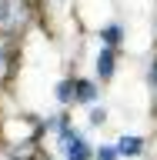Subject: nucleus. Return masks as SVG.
<instances>
[{
	"label": "nucleus",
	"mask_w": 157,
	"mask_h": 160,
	"mask_svg": "<svg viewBox=\"0 0 157 160\" xmlns=\"http://www.w3.org/2000/svg\"><path fill=\"white\" fill-rule=\"evenodd\" d=\"M27 20H30L27 0H0V30L17 33V30L27 27Z\"/></svg>",
	"instance_id": "obj_1"
},
{
	"label": "nucleus",
	"mask_w": 157,
	"mask_h": 160,
	"mask_svg": "<svg viewBox=\"0 0 157 160\" xmlns=\"http://www.w3.org/2000/svg\"><path fill=\"white\" fill-rule=\"evenodd\" d=\"M117 153L120 157H137V153H144V140L140 137H120L117 140Z\"/></svg>",
	"instance_id": "obj_2"
},
{
	"label": "nucleus",
	"mask_w": 157,
	"mask_h": 160,
	"mask_svg": "<svg viewBox=\"0 0 157 160\" xmlns=\"http://www.w3.org/2000/svg\"><path fill=\"white\" fill-rule=\"evenodd\" d=\"M74 100H84V103H94V100H97V87H94V83H87V80H80V83H74Z\"/></svg>",
	"instance_id": "obj_3"
},
{
	"label": "nucleus",
	"mask_w": 157,
	"mask_h": 160,
	"mask_svg": "<svg viewBox=\"0 0 157 160\" xmlns=\"http://www.w3.org/2000/svg\"><path fill=\"white\" fill-rule=\"evenodd\" d=\"M97 73H100V80H107L110 73H114V50H100V57H97Z\"/></svg>",
	"instance_id": "obj_4"
},
{
	"label": "nucleus",
	"mask_w": 157,
	"mask_h": 160,
	"mask_svg": "<svg viewBox=\"0 0 157 160\" xmlns=\"http://www.w3.org/2000/svg\"><path fill=\"white\" fill-rule=\"evenodd\" d=\"M57 100H60V103L74 100V83H70V80H60V83H57Z\"/></svg>",
	"instance_id": "obj_5"
},
{
	"label": "nucleus",
	"mask_w": 157,
	"mask_h": 160,
	"mask_svg": "<svg viewBox=\"0 0 157 160\" xmlns=\"http://www.w3.org/2000/svg\"><path fill=\"white\" fill-rule=\"evenodd\" d=\"M100 37H104V43L114 47V43H120V27H104V30H100Z\"/></svg>",
	"instance_id": "obj_6"
},
{
	"label": "nucleus",
	"mask_w": 157,
	"mask_h": 160,
	"mask_svg": "<svg viewBox=\"0 0 157 160\" xmlns=\"http://www.w3.org/2000/svg\"><path fill=\"white\" fill-rule=\"evenodd\" d=\"M104 120H107V113H104L100 107H94V110H90V123H94V127H97V123H104Z\"/></svg>",
	"instance_id": "obj_7"
},
{
	"label": "nucleus",
	"mask_w": 157,
	"mask_h": 160,
	"mask_svg": "<svg viewBox=\"0 0 157 160\" xmlns=\"http://www.w3.org/2000/svg\"><path fill=\"white\" fill-rule=\"evenodd\" d=\"M97 160H117V150H110V147H100V150H97Z\"/></svg>",
	"instance_id": "obj_8"
},
{
	"label": "nucleus",
	"mask_w": 157,
	"mask_h": 160,
	"mask_svg": "<svg viewBox=\"0 0 157 160\" xmlns=\"http://www.w3.org/2000/svg\"><path fill=\"white\" fill-rule=\"evenodd\" d=\"M7 70H10V63H7V53H0V77H7Z\"/></svg>",
	"instance_id": "obj_9"
}]
</instances>
